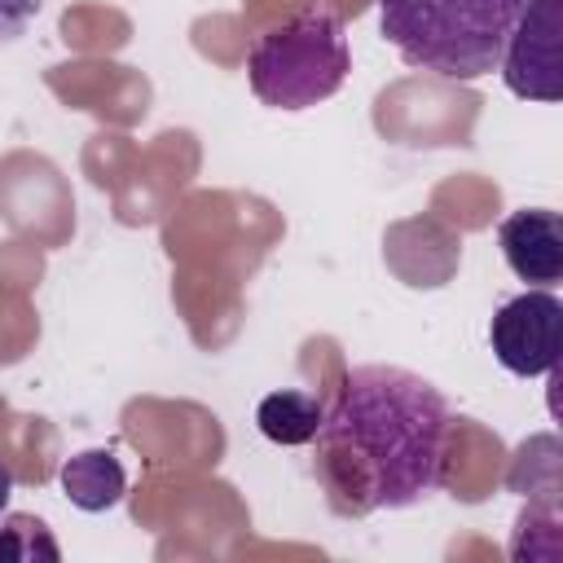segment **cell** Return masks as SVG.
Returning a JSON list of instances; mask_svg holds the SVG:
<instances>
[{"label":"cell","mask_w":563,"mask_h":563,"mask_svg":"<svg viewBox=\"0 0 563 563\" xmlns=\"http://www.w3.org/2000/svg\"><path fill=\"white\" fill-rule=\"evenodd\" d=\"M57 479H62V493L70 497V506H79L88 515L119 506L123 493H128L123 462L110 449H84V453L66 457L62 471H57Z\"/></svg>","instance_id":"52a82bcc"},{"label":"cell","mask_w":563,"mask_h":563,"mask_svg":"<svg viewBox=\"0 0 563 563\" xmlns=\"http://www.w3.org/2000/svg\"><path fill=\"white\" fill-rule=\"evenodd\" d=\"M40 4H44V0H0V40L18 35V31L26 26V18L40 13Z\"/></svg>","instance_id":"30bf717a"},{"label":"cell","mask_w":563,"mask_h":563,"mask_svg":"<svg viewBox=\"0 0 563 563\" xmlns=\"http://www.w3.org/2000/svg\"><path fill=\"white\" fill-rule=\"evenodd\" d=\"M523 0H378L387 44L418 70L484 79L497 70Z\"/></svg>","instance_id":"7a4b0ae2"},{"label":"cell","mask_w":563,"mask_h":563,"mask_svg":"<svg viewBox=\"0 0 563 563\" xmlns=\"http://www.w3.org/2000/svg\"><path fill=\"white\" fill-rule=\"evenodd\" d=\"M449 400L400 365H352L312 435L317 484L339 519L405 510L444 484Z\"/></svg>","instance_id":"6da1fadb"},{"label":"cell","mask_w":563,"mask_h":563,"mask_svg":"<svg viewBox=\"0 0 563 563\" xmlns=\"http://www.w3.org/2000/svg\"><path fill=\"white\" fill-rule=\"evenodd\" d=\"M9 497H13V471H9V462H0V515H4Z\"/></svg>","instance_id":"8fae6325"},{"label":"cell","mask_w":563,"mask_h":563,"mask_svg":"<svg viewBox=\"0 0 563 563\" xmlns=\"http://www.w3.org/2000/svg\"><path fill=\"white\" fill-rule=\"evenodd\" d=\"M497 246L510 273L550 290L563 277V216L550 207H519L497 224Z\"/></svg>","instance_id":"8992f818"},{"label":"cell","mask_w":563,"mask_h":563,"mask_svg":"<svg viewBox=\"0 0 563 563\" xmlns=\"http://www.w3.org/2000/svg\"><path fill=\"white\" fill-rule=\"evenodd\" d=\"M563 0H523L515 26L501 48V79L523 101H559L563 97Z\"/></svg>","instance_id":"277c9868"},{"label":"cell","mask_w":563,"mask_h":563,"mask_svg":"<svg viewBox=\"0 0 563 563\" xmlns=\"http://www.w3.org/2000/svg\"><path fill=\"white\" fill-rule=\"evenodd\" d=\"M321 400L312 396V391H295V387H286V391H268L264 400H260V409H255V427H260V435L264 440H273V444H308L312 435H317V427H321Z\"/></svg>","instance_id":"ba28073f"},{"label":"cell","mask_w":563,"mask_h":563,"mask_svg":"<svg viewBox=\"0 0 563 563\" xmlns=\"http://www.w3.org/2000/svg\"><path fill=\"white\" fill-rule=\"evenodd\" d=\"M352 70V48L339 13L312 4L282 26L255 35L246 57L251 92L273 110H308L330 101Z\"/></svg>","instance_id":"3957f363"},{"label":"cell","mask_w":563,"mask_h":563,"mask_svg":"<svg viewBox=\"0 0 563 563\" xmlns=\"http://www.w3.org/2000/svg\"><path fill=\"white\" fill-rule=\"evenodd\" d=\"M57 541L48 537V528L35 519V515H9L4 528H0V559H18V563H31V559H57Z\"/></svg>","instance_id":"9c48e42d"},{"label":"cell","mask_w":563,"mask_h":563,"mask_svg":"<svg viewBox=\"0 0 563 563\" xmlns=\"http://www.w3.org/2000/svg\"><path fill=\"white\" fill-rule=\"evenodd\" d=\"M559 321H563V303H559V295H550L541 286L506 299L488 325V343H493V356L501 361V369H510L519 378L554 374Z\"/></svg>","instance_id":"5b68a950"}]
</instances>
